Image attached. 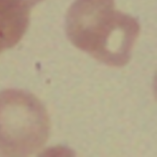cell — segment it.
I'll use <instances>...</instances> for the list:
<instances>
[{
    "label": "cell",
    "instance_id": "obj_1",
    "mask_svg": "<svg viewBox=\"0 0 157 157\" xmlns=\"http://www.w3.org/2000/svg\"><path fill=\"white\" fill-rule=\"evenodd\" d=\"M67 31L76 47L113 66L128 61L140 26L115 9L114 0H76L67 15Z\"/></svg>",
    "mask_w": 157,
    "mask_h": 157
},
{
    "label": "cell",
    "instance_id": "obj_2",
    "mask_svg": "<svg viewBox=\"0 0 157 157\" xmlns=\"http://www.w3.org/2000/svg\"><path fill=\"white\" fill-rule=\"evenodd\" d=\"M46 109L33 94L8 90L0 92V156H29L44 146L49 135Z\"/></svg>",
    "mask_w": 157,
    "mask_h": 157
},
{
    "label": "cell",
    "instance_id": "obj_3",
    "mask_svg": "<svg viewBox=\"0 0 157 157\" xmlns=\"http://www.w3.org/2000/svg\"><path fill=\"white\" fill-rule=\"evenodd\" d=\"M32 7L27 0H0V54L15 46L23 36Z\"/></svg>",
    "mask_w": 157,
    "mask_h": 157
}]
</instances>
